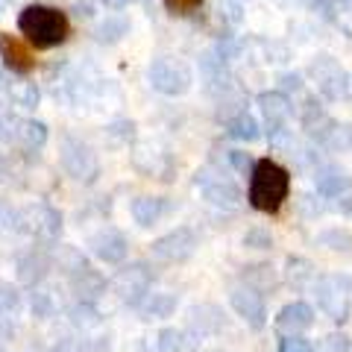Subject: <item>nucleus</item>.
Masks as SVG:
<instances>
[{
	"mask_svg": "<svg viewBox=\"0 0 352 352\" xmlns=\"http://www.w3.org/2000/svg\"><path fill=\"white\" fill-rule=\"evenodd\" d=\"M291 197V170L273 159H258L252 162L250 170V191L247 200L250 206L261 214H276Z\"/></svg>",
	"mask_w": 352,
	"mask_h": 352,
	"instance_id": "f257e3e1",
	"label": "nucleus"
},
{
	"mask_svg": "<svg viewBox=\"0 0 352 352\" xmlns=\"http://www.w3.org/2000/svg\"><path fill=\"white\" fill-rule=\"evenodd\" d=\"M18 30L36 50H53L68 41L71 36V21L68 15L56 6L44 3H30L21 9L18 15Z\"/></svg>",
	"mask_w": 352,
	"mask_h": 352,
	"instance_id": "f03ea898",
	"label": "nucleus"
},
{
	"mask_svg": "<svg viewBox=\"0 0 352 352\" xmlns=\"http://www.w3.org/2000/svg\"><path fill=\"white\" fill-rule=\"evenodd\" d=\"M314 296L320 311L335 323H346L352 317V276L349 273H323L314 279Z\"/></svg>",
	"mask_w": 352,
	"mask_h": 352,
	"instance_id": "7ed1b4c3",
	"label": "nucleus"
},
{
	"mask_svg": "<svg viewBox=\"0 0 352 352\" xmlns=\"http://www.w3.org/2000/svg\"><path fill=\"white\" fill-rule=\"evenodd\" d=\"M147 76H150V85L156 91L168 94V97H179L191 88L194 82V74H191V65L176 59V56H156L150 62L147 68Z\"/></svg>",
	"mask_w": 352,
	"mask_h": 352,
	"instance_id": "20e7f679",
	"label": "nucleus"
},
{
	"mask_svg": "<svg viewBox=\"0 0 352 352\" xmlns=\"http://www.w3.org/2000/svg\"><path fill=\"white\" fill-rule=\"evenodd\" d=\"M150 288H153V270L144 261L126 264V267H120L115 273V279H112V294L129 308H138L141 302H144Z\"/></svg>",
	"mask_w": 352,
	"mask_h": 352,
	"instance_id": "39448f33",
	"label": "nucleus"
},
{
	"mask_svg": "<svg viewBox=\"0 0 352 352\" xmlns=\"http://www.w3.org/2000/svg\"><path fill=\"white\" fill-rule=\"evenodd\" d=\"M18 229L36 241L53 244L62 232V214L47 203H30L18 212Z\"/></svg>",
	"mask_w": 352,
	"mask_h": 352,
	"instance_id": "423d86ee",
	"label": "nucleus"
},
{
	"mask_svg": "<svg viewBox=\"0 0 352 352\" xmlns=\"http://www.w3.org/2000/svg\"><path fill=\"white\" fill-rule=\"evenodd\" d=\"M197 247H200V238H197L194 229L176 226V229H170L168 235L153 241V256L168 261V264H182V261H188L194 256Z\"/></svg>",
	"mask_w": 352,
	"mask_h": 352,
	"instance_id": "0eeeda50",
	"label": "nucleus"
},
{
	"mask_svg": "<svg viewBox=\"0 0 352 352\" xmlns=\"http://www.w3.org/2000/svg\"><path fill=\"white\" fill-rule=\"evenodd\" d=\"M62 168L65 173L76 182H94L97 173H100V162L91 153V147H85L82 141L76 138H65L62 141Z\"/></svg>",
	"mask_w": 352,
	"mask_h": 352,
	"instance_id": "6e6552de",
	"label": "nucleus"
},
{
	"mask_svg": "<svg viewBox=\"0 0 352 352\" xmlns=\"http://www.w3.org/2000/svg\"><path fill=\"white\" fill-rule=\"evenodd\" d=\"M194 185L200 188V194L206 197L212 206H226V208H232L241 203V191H238V185L229 179V176H223L220 170L214 168H203V170H197L194 176Z\"/></svg>",
	"mask_w": 352,
	"mask_h": 352,
	"instance_id": "1a4fd4ad",
	"label": "nucleus"
},
{
	"mask_svg": "<svg viewBox=\"0 0 352 352\" xmlns=\"http://www.w3.org/2000/svg\"><path fill=\"white\" fill-rule=\"evenodd\" d=\"M229 305H232V311L250 329H264L267 326V305H264L261 291L250 288V285H238V288L229 291Z\"/></svg>",
	"mask_w": 352,
	"mask_h": 352,
	"instance_id": "9d476101",
	"label": "nucleus"
},
{
	"mask_svg": "<svg viewBox=\"0 0 352 352\" xmlns=\"http://www.w3.org/2000/svg\"><path fill=\"white\" fill-rule=\"evenodd\" d=\"M311 76H314V82L326 100H340V97H346L349 76L332 56H317V62H311Z\"/></svg>",
	"mask_w": 352,
	"mask_h": 352,
	"instance_id": "9b49d317",
	"label": "nucleus"
},
{
	"mask_svg": "<svg viewBox=\"0 0 352 352\" xmlns=\"http://www.w3.org/2000/svg\"><path fill=\"white\" fill-rule=\"evenodd\" d=\"M132 164H135V170L144 173L147 179H162V182H168V179H173V173H176V162H173L170 153L153 147V144L138 147L135 156H132Z\"/></svg>",
	"mask_w": 352,
	"mask_h": 352,
	"instance_id": "f8f14e48",
	"label": "nucleus"
},
{
	"mask_svg": "<svg viewBox=\"0 0 352 352\" xmlns=\"http://www.w3.org/2000/svg\"><path fill=\"white\" fill-rule=\"evenodd\" d=\"M88 250H91V256L100 258L103 264H120L129 252V241L120 229L106 226V229H100V232H94L91 238H88Z\"/></svg>",
	"mask_w": 352,
	"mask_h": 352,
	"instance_id": "ddd939ff",
	"label": "nucleus"
},
{
	"mask_svg": "<svg viewBox=\"0 0 352 352\" xmlns=\"http://www.w3.org/2000/svg\"><path fill=\"white\" fill-rule=\"evenodd\" d=\"M258 112H261L264 126H267V132L273 135V132L288 126L294 103H291V97L285 91H264V94H258Z\"/></svg>",
	"mask_w": 352,
	"mask_h": 352,
	"instance_id": "4468645a",
	"label": "nucleus"
},
{
	"mask_svg": "<svg viewBox=\"0 0 352 352\" xmlns=\"http://www.w3.org/2000/svg\"><path fill=\"white\" fill-rule=\"evenodd\" d=\"M0 59H3V65L9 71L21 74V76L32 74V68H36V56H32V50L21 38L9 36V32H0Z\"/></svg>",
	"mask_w": 352,
	"mask_h": 352,
	"instance_id": "2eb2a0df",
	"label": "nucleus"
},
{
	"mask_svg": "<svg viewBox=\"0 0 352 352\" xmlns=\"http://www.w3.org/2000/svg\"><path fill=\"white\" fill-rule=\"evenodd\" d=\"M53 270V261L44 250H27L24 256H18L15 261V273H18V282L27 285V288H36L47 279V273Z\"/></svg>",
	"mask_w": 352,
	"mask_h": 352,
	"instance_id": "dca6fc26",
	"label": "nucleus"
},
{
	"mask_svg": "<svg viewBox=\"0 0 352 352\" xmlns=\"http://www.w3.org/2000/svg\"><path fill=\"white\" fill-rule=\"evenodd\" d=\"M311 326H314V308L302 300L282 305L276 314V332H282V335H302Z\"/></svg>",
	"mask_w": 352,
	"mask_h": 352,
	"instance_id": "f3484780",
	"label": "nucleus"
},
{
	"mask_svg": "<svg viewBox=\"0 0 352 352\" xmlns=\"http://www.w3.org/2000/svg\"><path fill=\"white\" fill-rule=\"evenodd\" d=\"M300 124H302V129L308 132V135L317 138V141H323V144L332 138V132L338 129V124L326 115V109L317 103L314 97H305V103L300 109Z\"/></svg>",
	"mask_w": 352,
	"mask_h": 352,
	"instance_id": "a211bd4d",
	"label": "nucleus"
},
{
	"mask_svg": "<svg viewBox=\"0 0 352 352\" xmlns=\"http://www.w3.org/2000/svg\"><path fill=\"white\" fill-rule=\"evenodd\" d=\"M223 329V311L212 302H200L191 305L188 311V332L200 340V338H214Z\"/></svg>",
	"mask_w": 352,
	"mask_h": 352,
	"instance_id": "6ab92c4d",
	"label": "nucleus"
},
{
	"mask_svg": "<svg viewBox=\"0 0 352 352\" xmlns=\"http://www.w3.org/2000/svg\"><path fill=\"white\" fill-rule=\"evenodd\" d=\"M68 285H71V294L80 302H97V296L106 294V279L91 267V264L82 270H76L74 276H68Z\"/></svg>",
	"mask_w": 352,
	"mask_h": 352,
	"instance_id": "aec40b11",
	"label": "nucleus"
},
{
	"mask_svg": "<svg viewBox=\"0 0 352 352\" xmlns=\"http://www.w3.org/2000/svg\"><path fill=\"white\" fill-rule=\"evenodd\" d=\"M176 305H179V296L162 291V294H147L144 302L138 305V311L144 320H164V317H173Z\"/></svg>",
	"mask_w": 352,
	"mask_h": 352,
	"instance_id": "412c9836",
	"label": "nucleus"
},
{
	"mask_svg": "<svg viewBox=\"0 0 352 352\" xmlns=\"http://www.w3.org/2000/svg\"><path fill=\"white\" fill-rule=\"evenodd\" d=\"M314 279H317V270L311 261L302 256H288V261H285V282H288L294 291H302L308 285H314Z\"/></svg>",
	"mask_w": 352,
	"mask_h": 352,
	"instance_id": "4be33fe9",
	"label": "nucleus"
},
{
	"mask_svg": "<svg viewBox=\"0 0 352 352\" xmlns=\"http://www.w3.org/2000/svg\"><path fill=\"white\" fill-rule=\"evenodd\" d=\"M132 220H135L138 226H153V223H159L162 214H164V200L162 197H135L132 200Z\"/></svg>",
	"mask_w": 352,
	"mask_h": 352,
	"instance_id": "5701e85b",
	"label": "nucleus"
},
{
	"mask_svg": "<svg viewBox=\"0 0 352 352\" xmlns=\"http://www.w3.org/2000/svg\"><path fill=\"white\" fill-rule=\"evenodd\" d=\"M314 188H317V194L320 197H340V194H346V188H349V176L340 170V168H323L320 173L314 176Z\"/></svg>",
	"mask_w": 352,
	"mask_h": 352,
	"instance_id": "b1692460",
	"label": "nucleus"
},
{
	"mask_svg": "<svg viewBox=\"0 0 352 352\" xmlns=\"http://www.w3.org/2000/svg\"><path fill=\"white\" fill-rule=\"evenodd\" d=\"M65 314H68V323L76 329V332H91V329H97L103 323V314L97 311L94 302H80L76 300Z\"/></svg>",
	"mask_w": 352,
	"mask_h": 352,
	"instance_id": "393cba45",
	"label": "nucleus"
},
{
	"mask_svg": "<svg viewBox=\"0 0 352 352\" xmlns=\"http://www.w3.org/2000/svg\"><path fill=\"white\" fill-rule=\"evenodd\" d=\"M226 135L235 138V141H247V144H252V141H258V135H261L258 120L250 112H238L235 118L226 120Z\"/></svg>",
	"mask_w": 352,
	"mask_h": 352,
	"instance_id": "a878e982",
	"label": "nucleus"
},
{
	"mask_svg": "<svg viewBox=\"0 0 352 352\" xmlns=\"http://www.w3.org/2000/svg\"><path fill=\"white\" fill-rule=\"evenodd\" d=\"M50 261H53V267H56L59 273H65V276H74L76 270H82V267H88V261H85V256L76 247H71V244H59L56 250H53V256H50Z\"/></svg>",
	"mask_w": 352,
	"mask_h": 352,
	"instance_id": "bb28decb",
	"label": "nucleus"
},
{
	"mask_svg": "<svg viewBox=\"0 0 352 352\" xmlns=\"http://www.w3.org/2000/svg\"><path fill=\"white\" fill-rule=\"evenodd\" d=\"M15 138L24 144L27 150H38L44 147V141H47V124H41V120H15Z\"/></svg>",
	"mask_w": 352,
	"mask_h": 352,
	"instance_id": "cd10ccee",
	"label": "nucleus"
},
{
	"mask_svg": "<svg viewBox=\"0 0 352 352\" xmlns=\"http://www.w3.org/2000/svg\"><path fill=\"white\" fill-rule=\"evenodd\" d=\"M56 352H112V338H68L56 344Z\"/></svg>",
	"mask_w": 352,
	"mask_h": 352,
	"instance_id": "c85d7f7f",
	"label": "nucleus"
},
{
	"mask_svg": "<svg viewBox=\"0 0 352 352\" xmlns=\"http://www.w3.org/2000/svg\"><path fill=\"white\" fill-rule=\"evenodd\" d=\"M21 314V291L12 282H0V323H12Z\"/></svg>",
	"mask_w": 352,
	"mask_h": 352,
	"instance_id": "c756f323",
	"label": "nucleus"
},
{
	"mask_svg": "<svg viewBox=\"0 0 352 352\" xmlns=\"http://www.w3.org/2000/svg\"><path fill=\"white\" fill-rule=\"evenodd\" d=\"M317 244H320L323 250H329V252H344L346 256V252H352V235L340 226H329L317 235Z\"/></svg>",
	"mask_w": 352,
	"mask_h": 352,
	"instance_id": "7c9ffc66",
	"label": "nucleus"
},
{
	"mask_svg": "<svg viewBox=\"0 0 352 352\" xmlns=\"http://www.w3.org/2000/svg\"><path fill=\"white\" fill-rule=\"evenodd\" d=\"M156 349L159 352H191V338H188V332H182V329L168 326L159 332Z\"/></svg>",
	"mask_w": 352,
	"mask_h": 352,
	"instance_id": "2f4dec72",
	"label": "nucleus"
},
{
	"mask_svg": "<svg viewBox=\"0 0 352 352\" xmlns=\"http://www.w3.org/2000/svg\"><path fill=\"white\" fill-rule=\"evenodd\" d=\"M38 88H36V82H18V85H12V100H15V106H21V109H36L38 106Z\"/></svg>",
	"mask_w": 352,
	"mask_h": 352,
	"instance_id": "473e14b6",
	"label": "nucleus"
},
{
	"mask_svg": "<svg viewBox=\"0 0 352 352\" xmlns=\"http://www.w3.org/2000/svg\"><path fill=\"white\" fill-rule=\"evenodd\" d=\"M32 291H36L32 294V314L36 317H50L53 311H56V300H53L50 291H44L41 285H36Z\"/></svg>",
	"mask_w": 352,
	"mask_h": 352,
	"instance_id": "72a5a7b5",
	"label": "nucleus"
},
{
	"mask_svg": "<svg viewBox=\"0 0 352 352\" xmlns=\"http://www.w3.org/2000/svg\"><path fill=\"white\" fill-rule=\"evenodd\" d=\"M244 247H250V250H270V247H273L270 229H264V226H252V229H247Z\"/></svg>",
	"mask_w": 352,
	"mask_h": 352,
	"instance_id": "f704fd0d",
	"label": "nucleus"
},
{
	"mask_svg": "<svg viewBox=\"0 0 352 352\" xmlns=\"http://www.w3.org/2000/svg\"><path fill=\"white\" fill-rule=\"evenodd\" d=\"M314 352H352V340L344 332H332L320 340V346H314Z\"/></svg>",
	"mask_w": 352,
	"mask_h": 352,
	"instance_id": "c9c22d12",
	"label": "nucleus"
},
{
	"mask_svg": "<svg viewBox=\"0 0 352 352\" xmlns=\"http://www.w3.org/2000/svg\"><path fill=\"white\" fill-rule=\"evenodd\" d=\"M256 279H261V288H273V282H276V276H273V267H267V264L244 267V282H247V285H252Z\"/></svg>",
	"mask_w": 352,
	"mask_h": 352,
	"instance_id": "e433bc0d",
	"label": "nucleus"
},
{
	"mask_svg": "<svg viewBox=\"0 0 352 352\" xmlns=\"http://www.w3.org/2000/svg\"><path fill=\"white\" fill-rule=\"evenodd\" d=\"M279 352H314V346H311V340L302 335H282Z\"/></svg>",
	"mask_w": 352,
	"mask_h": 352,
	"instance_id": "4c0bfd02",
	"label": "nucleus"
},
{
	"mask_svg": "<svg viewBox=\"0 0 352 352\" xmlns=\"http://www.w3.org/2000/svg\"><path fill=\"white\" fill-rule=\"evenodd\" d=\"M120 36H126V24L124 21H115V18H109L106 24H100V30H97V38L100 41H118Z\"/></svg>",
	"mask_w": 352,
	"mask_h": 352,
	"instance_id": "58836bf2",
	"label": "nucleus"
},
{
	"mask_svg": "<svg viewBox=\"0 0 352 352\" xmlns=\"http://www.w3.org/2000/svg\"><path fill=\"white\" fill-rule=\"evenodd\" d=\"M164 3V9L168 12H173V15H194L197 9H200L206 0H162Z\"/></svg>",
	"mask_w": 352,
	"mask_h": 352,
	"instance_id": "ea45409f",
	"label": "nucleus"
},
{
	"mask_svg": "<svg viewBox=\"0 0 352 352\" xmlns=\"http://www.w3.org/2000/svg\"><path fill=\"white\" fill-rule=\"evenodd\" d=\"M308 3H311V9H317V12H323V15H335V12H344L352 0H308Z\"/></svg>",
	"mask_w": 352,
	"mask_h": 352,
	"instance_id": "a19ab883",
	"label": "nucleus"
},
{
	"mask_svg": "<svg viewBox=\"0 0 352 352\" xmlns=\"http://www.w3.org/2000/svg\"><path fill=\"white\" fill-rule=\"evenodd\" d=\"M229 156V164L238 170V173H250L252 170V159H250V153H244V150H229L226 153Z\"/></svg>",
	"mask_w": 352,
	"mask_h": 352,
	"instance_id": "79ce46f5",
	"label": "nucleus"
},
{
	"mask_svg": "<svg viewBox=\"0 0 352 352\" xmlns=\"http://www.w3.org/2000/svg\"><path fill=\"white\" fill-rule=\"evenodd\" d=\"M279 82H282V91H291L294 88L296 94H302V76L300 74H282Z\"/></svg>",
	"mask_w": 352,
	"mask_h": 352,
	"instance_id": "37998d69",
	"label": "nucleus"
},
{
	"mask_svg": "<svg viewBox=\"0 0 352 352\" xmlns=\"http://www.w3.org/2000/svg\"><path fill=\"white\" fill-rule=\"evenodd\" d=\"M0 229H18V212L0 203Z\"/></svg>",
	"mask_w": 352,
	"mask_h": 352,
	"instance_id": "c03bdc74",
	"label": "nucleus"
},
{
	"mask_svg": "<svg viewBox=\"0 0 352 352\" xmlns=\"http://www.w3.org/2000/svg\"><path fill=\"white\" fill-rule=\"evenodd\" d=\"M12 135H15V120L0 109V141H9Z\"/></svg>",
	"mask_w": 352,
	"mask_h": 352,
	"instance_id": "a18cd8bd",
	"label": "nucleus"
},
{
	"mask_svg": "<svg viewBox=\"0 0 352 352\" xmlns=\"http://www.w3.org/2000/svg\"><path fill=\"white\" fill-rule=\"evenodd\" d=\"M338 208H340V212H344L346 217H352V194H340Z\"/></svg>",
	"mask_w": 352,
	"mask_h": 352,
	"instance_id": "49530a36",
	"label": "nucleus"
},
{
	"mask_svg": "<svg viewBox=\"0 0 352 352\" xmlns=\"http://www.w3.org/2000/svg\"><path fill=\"white\" fill-rule=\"evenodd\" d=\"M100 3H103L106 9H124V6L129 3V0H100Z\"/></svg>",
	"mask_w": 352,
	"mask_h": 352,
	"instance_id": "de8ad7c7",
	"label": "nucleus"
},
{
	"mask_svg": "<svg viewBox=\"0 0 352 352\" xmlns=\"http://www.w3.org/2000/svg\"><path fill=\"white\" fill-rule=\"evenodd\" d=\"M3 173H6V159L0 156V179H3Z\"/></svg>",
	"mask_w": 352,
	"mask_h": 352,
	"instance_id": "09e8293b",
	"label": "nucleus"
}]
</instances>
